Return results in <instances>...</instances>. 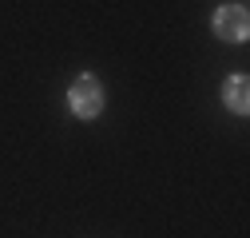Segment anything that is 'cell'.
Segmentation results:
<instances>
[{"label": "cell", "mask_w": 250, "mask_h": 238, "mask_svg": "<svg viewBox=\"0 0 250 238\" xmlns=\"http://www.w3.org/2000/svg\"><path fill=\"white\" fill-rule=\"evenodd\" d=\"M68 107H72V115H80V119H96V115L104 111V83H100L96 76H80V79L68 87Z\"/></svg>", "instance_id": "obj_1"}, {"label": "cell", "mask_w": 250, "mask_h": 238, "mask_svg": "<svg viewBox=\"0 0 250 238\" xmlns=\"http://www.w3.org/2000/svg\"><path fill=\"white\" fill-rule=\"evenodd\" d=\"M214 36L227 40V44H242L250 36V16H246V4H218L214 12Z\"/></svg>", "instance_id": "obj_2"}, {"label": "cell", "mask_w": 250, "mask_h": 238, "mask_svg": "<svg viewBox=\"0 0 250 238\" xmlns=\"http://www.w3.org/2000/svg\"><path fill=\"white\" fill-rule=\"evenodd\" d=\"M223 103L234 111V115H246L250 111V79L246 76H230L223 83Z\"/></svg>", "instance_id": "obj_3"}]
</instances>
